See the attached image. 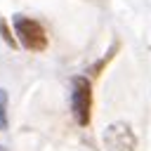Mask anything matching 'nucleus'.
I'll return each mask as SVG.
<instances>
[{
    "instance_id": "obj_1",
    "label": "nucleus",
    "mask_w": 151,
    "mask_h": 151,
    "mask_svg": "<svg viewBox=\"0 0 151 151\" xmlns=\"http://www.w3.org/2000/svg\"><path fill=\"white\" fill-rule=\"evenodd\" d=\"M12 24H14V31L19 35V42L31 50V52H42L47 47V33L45 28L35 21V19H28L24 14H14L12 17Z\"/></svg>"
},
{
    "instance_id": "obj_2",
    "label": "nucleus",
    "mask_w": 151,
    "mask_h": 151,
    "mask_svg": "<svg viewBox=\"0 0 151 151\" xmlns=\"http://www.w3.org/2000/svg\"><path fill=\"white\" fill-rule=\"evenodd\" d=\"M71 85H73V90H71V113H73V120L80 127H87L90 125V104H92L90 80L83 78V76H76L71 80Z\"/></svg>"
},
{
    "instance_id": "obj_3",
    "label": "nucleus",
    "mask_w": 151,
    "mask_h": 151,
    "mask_svg": "<svg viewBox=\"0 0 151 151\" xmlns=\"http://www.w3.org/2000/svg\"><path fill=\"white\" fill-rule=\"evenodd\" d=\"M104 146L106 151H134L137 139L127 123H113L104 130Z\"/></svg>"
},
{
    "instance_id": "obj_4",
    "label": "nucleus",
    "mask_w": 151,
    "mask_h": 151,
    "mask_svg": "<svg viewBox=\"0 0 151 151\" xmlns=\"http://www.w3.org/2000/svg\"><path fill=\"white\" fill-rule=\"evenodd\" d=\"M0 130H7V90L0 87Z\"/></svg>"
},
{
    "instance_id": "obj_5",
    "label": "nucleus",
    "mask_w": 151,
    "mask_h": 151,
    "mask_svg": "<svg viewBox=\"0 0 151 151\" xmlns=\"http://www.w3.org/2000/svg\"><path fill=\"white\" fill-rule=\"evenodd\" d=\"M0 33H2V38H5V42L14 50L17 47V40L12 38V33H9V28H7V21H0Z\"/></svg>"
},
{
    "instance_id": "obj_6",
    "label": "nucleus",
    "mask_w": 151,
    "mask_h": 151,
    "mask_svg": "<svg viewBox=\"0 0 151 151\" xmlns=\"http://www.w3.org/2000/svg\"><path fill=\"white\" fill-rule=\"evenodd\" d=\"M0 151H7V149H5V146H0Z\"/></svg>"
}]
</instances>
